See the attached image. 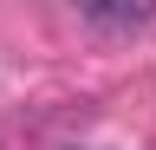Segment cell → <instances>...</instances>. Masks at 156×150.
Returning <instances> with one entry per match:
<instances>
[{
	"label": "cell",
	"mask_w": 156,
	"mask_h": 150,
	"mask_svg": "<svg viewBox=\"0 0 156 150\" xmlns=\"http://www.w3.org/2000/svg\"><path fill=\"white\" fill-rule=\"evenodd\" d=\"M78 20L98 26V33H136V26L156 20V7H150V0H136V7H98V0H91V7H78Z\"/></svg>",
	"instance_id": "obj_1"
}]
</instances>
